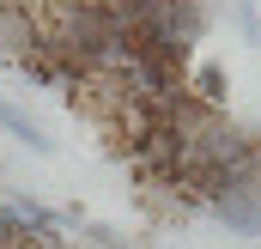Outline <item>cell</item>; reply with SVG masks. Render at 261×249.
Masks as SVG:
<instances>
[{
	"mask_svg": "<svg viewBox=\"0 0 261 249\" xmlns=\"http://www.w3.org/2000/svg\"><path fill=\"white\" fill-rule=\"evenodd\" d=\"M206 213H213L219 225L243 231V237H261V194H255L249 183H225L213 201H206Z\"/></svg>",
	"mask_w": 261,
	"mask_h": 249,
	"instance_id": "2",
	"label": "cell"
},
{
	"mask_svg": "<svg viewBox=\"0 0 261 249\" xmlns=\"http://www.w3.org/2000/svg\"><path fill=\"white\" fill-rule=\"evenodd\" d=\"M255 31H261V12H255Z\"/></svg>",
	"mask_w": 261,
	"mask_h": 249,
	"instance_id": "6",
	"label": "cell"
},
{
	"mask_svg": "<svg viewBox=\"0 0 261 249\" xmlns=\"http://www.w3.org/2000/svg\"><path fill=\"white\" fill-rule=\"evenodd\" d=\"M189 91H195L206 110H225L231 79H225V67H219V61H195V67H189Z\"/></svg>",
	"mask_w": 261,
	"mask_h": 249,
	"instance_id": "3",
	"label": "cell"
},
{
	"mask_svg": "<svg viewBox=\"0 0 261 249\" xmlns=\"http://www.w3.org/2000/svg\"><path fill=\"white\" fill-rule=\"evenodd\" d=\"M116 249H128V243H116Z\"/></svg>",
	"mask_w": 261,
	"mask_h": 249,
	"instance_id": "7",
	"label": "cell"
},
{
	"mask_svg": "<svg viewBox=\"0 0 261 249\" xmlns=\"http://www.w3.org/2000/svg\"><path fill=\"white\" fill-rule=\"evenodd\" d=\"M0 128H6V134H12V140H18V146H31V152H43V158H49V152H55V140H49V134H43V128L31 122V116H24V110H12V104H0Z\"/></svg>",
	"mask_w": 261,
	"mask_h": 249,
	"instance_id": "4",
	"label": "cell"
},
{
	"mask_svg": "<svg viewBox=\"0 0 261 249\" xmlns=\"http://www.w3.org/2000/svg\"><path fill=\"white\" fill-rule=\"evenodd\" d=\"M6 207H12V213H18V219L31 225V231H55V225H61V219H55V213H49L43 201H31V194H18V201H6Z\"/></svg>",
	"mask_w": 261,
	"mask_h": 249,
	"instance_id": "5",
	"label": "cell"
},
{
	"mask_svg": "<svg viewBox=\"0 0 261 249\" xmlns=\"http://www.w3.org/2000/svg\"><path fill=\"white\" fill-rule=\"evenodd\" d=\"M37 43H43V12H37V0H0V55L18 61V55H31Z\"/></svg>",
	"mask_w": 261,
	"mask_h": 249,
	"instance_id": "1",
	"label": "cell"
}]
</instances>
